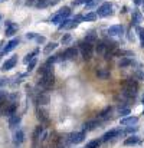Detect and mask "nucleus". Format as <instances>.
<instances>
[{"label": "nucleus", "mask_w": 144, "mask_h": 148, "mask_svg": "<svg viewBox=\"0 0 144 148\" xmlns=\"http://www.w3.org/2000/svg\"><path fill=\"white\" fill-rule=\"evenodd\" d=\"M36 65H38V59H33L32 62H29L28 63V72H32L36 68Z\"/></svg>", "instance_id": "4c0bfd02"}, {"label": "nucleus", "mask_w": 144, "mask_h": 148, "mask_svg": "<svg viewBox=\"0 0 144 148\" xmlns=\"http://www.w3.org/2000/svg\"><path fill=\"white\" fill-rule=\"evenodd\" d=\"M123 95L125 98H136L137 97V89H134V88H123Z\"/></svg>", "instance_id": "4be33fe9"}, {"label": "nucleus", "mask_w": 144, "mask_h": 148, "mask_svg": "<svg viewBox=\"0 0 144 148\" xmlns=\"http://www.w3.org/2000/svg\"><path fill=\"white\" fill-rule=\"evenodd\" d=\"M85 135H87V131H79V132H72L69 134V138H71V144H81L84 140H85Z\"/></svg>", "instance_id": "423d86ee"}, {"label": "nucleus", "mask_w": 144, "mask_h": 148, "mask_svg": "<svg viewBox=\"0 0 144 148\" xmlns=\"http://www.w3.org/2000/svg\"><path fill=\"white\" fill-rule=\"evenodd\" d=\"M136 32H137V35H138V38H140V42H141V45H143L144 43V29L140 27V26H136Z\"/></svg>", "instance_id": "e433bc0d"}, {"label": "nucleus", "mask_w": 144, "mask_h": 148, "mask_svg": "<svg viewBox=\"0 0 144 148\" xmlns=\"http://www.w3.org/2000/svg\"><path fill=\"white\" fill-rule=\"evenodd\" d=\"M136 131H137V127H136V125H134V127H131V125H130L124 132H127V134H133V132H136Z\"/></svg>", "instance_id": "ea45409f"}, {"label": "nucleus", "mask_w": 144, "mask_h": 148, "mask_svg": "<svg viewBox=\"0 0 144 148\" xmlns=\"http://www.w3.org/2000/svg\"><path fill=\"white\" fill-rule=\"evenodd\" d=\"M111 111H112V106H105V108L98 114V118H101V119H107V118H110Z\"/></svg>", "instance_id": "393cba45"}, {"label": "nucleus", "mask_w": 144, "mask_h": 148, "mask_svg": "<svg viewBox=\"0 0 144 148\" xmlns=\"http://www.w3.org/2000/svg\"><path fill=\"white\" fill-rule=\"evenodd\" d=\"M16 109H17V103L16 102H13V103H10L9 106H6L4 109H3V115H6V116H13L14 114H16Z\"/></svg>", "instance_id": "4468645a"}, {"label": "nucleus", "mask_w": 144, "mask_h": 148, "mask_svg": "<svg viewBox=\"0 0 144 148\" xmlns=\"http://www.w3.org/2000/svg\"><path fill=\"white\" fill-rule=\"evenodd\" d=\"M101 140H92V141H90L87 145H85V148H99V145H101Z\"/></svg>", "instance_id": "f704fd0d"}, {"label": "nucleus", "mask_w": 144, "mask_h": 148, "mask_svg": "<svg viewBox=\"0 0 144 148\" xmlns=\"http://www.w3.org/2000/svg\"><path fill=\"white\" fill-rule=\"evenodd\" d=\"M107 32L110 33V36H120V35L124 33V26L123 25H114V26H110Z\"/></svg>", "instance_id": "1a4fd4ad"}, {"label": "nucleus", "mask_w": 144, "mask_h": 148, "mask_svg": "<svg viewBox=\"0 0 144 148\" xmlns=\"http://www.w3.org/2000/svg\"><path fill=\"white\" fill-rule=\"evenodd\" d=\"M36 118L39 119V122H41V124H45V125L49 124V121H50V119H49L48 111H46V109H43L42 106H41V108H39V106L36 108Z\"/></svg>", "instance_id": "39448f33"}, {"label": "nucleus", "mask_w": 144, "mask_h": 148, "mask_svg": "<svg viewBox=\"0 0 144 148\" xmlns=\"http://www.w3.org/2000/svg\"><path fill=\"white\" fill-rule=\"evenodd\" d=\"M3 1H6V0H0V3H3Z\"/></svg>", "instance_id": "864d4df0"}, {"label": "nucleus", "mask_w": 144, "mask_h": 148, "mask_svg": "<svg viewBox=\"0 0 144 148\" xmlns=\"http://www.w3.org/2000/svg\"><path fill=\"white\" fill-rule=\"evenodd\" d=\"M53 65H50V63H43L41 68H39V75H45V73H48V72H52L53 71V68H52Z\"/></svg>", "instance_id": "cd10ccee"}, {"label": "nucleus", "mask_w": 144, "mask_h": 148, "mask_svg": "<svg viewBox=\"0 0 144 148\" xmlns=\"http://www.w3.org/2000/svg\"><path fill=\"white\" fill-rule=\"evenodd\" d=\"M144 0H134V3H136V6H141L143 4Z\"/></svg>", "instance_id": "a18cd8bd"}, {"label": "nucleus", "mask_w": 144, "mask_h": 148, "mask_svg": "<svg viewBox=\"0 0 144 148\" xmlns=\"http://www.w3.org/2000/svg\"><path fill=\"white\" fill-rule=\"evenodd\" d=\"M123 88H134V89H138V82H137L134 78H128V79L123 81Z\"/></svg>", "instance_id": "dca6fc26"}, {"label": "nucleus", "mask_w": 144, "mask_h": 148, "mask_svg": "<svg viewBox=\"0 0 144 148\" xmlns=\"http://www.w3.org/2000/svg\"><path fill=\"white\" fill-rule=\"evenodd\" d=\"M69 42H72V36H71L69 33H66V35H63V36L61 38V43H62V45H68Z\"/></svg>", "instance_id": "c9c22d12"}, {"label": "nucleus", "mask_w": 144, "mask_h": 148, "mask_svg": "<svg viewBox=\"0 0 144 148\" xmlns=\"http://www.w3.org/2000/svg\"><path fill=\"white\" fill-rule=\"evenodd\" d=\"M143 105H144V98H143Z\"/></svg>", "instance_id": "6e6d98bb"}, {"label": "nucleus", "mask_w": 144, "mask_h": 148, "mask_svg": "<svg viewBox=\"0 0 144 148\" xmlns=\"http://www.w3.org/2000/svg\"><path fill=\"white\" fill-rule=\"evenodd\" d=\"M78 48H79V52H81V56L84 60H90L92 58V53H94V45L91 43H87L85 40H81L78 43Z\"/></svg>", "instance_id": "f03ea898"}, {"label": "nucleus", "mask_w": 144, "mask_h": 148, "mask_svg": "<svg viewBox=\"0 0 144 148\" xmlns=\"http://www.w3.org/2000/svg\"><path fill=\"white\" fill-rule=\"evenodd\" d=\"M20 119H22V116H20V115H17V114H14L13 116H10V118H9V127H10V128H14L16 125H19V124H20Z\"/></svg>", "instance_id": "5701e85b"}, {"label": "nucleus", "mask_w": 144, "mask_h": 148, "mask_svg": "<svg viewBox=\"0 0 144 148\" xmlns=\"http://www.w3.org/2000/svg\"><path fill=\"white\" fill-rule=\"evenodd\" d=\"M96 78L98 79H101V81H107V79H110V76H111V72L108 71V69H105V68H101V69H98L95 72Z\"/></svg>", "instance_id": "ddd939ff"}, {"label": "nucleus", "mask_w": 144, "mask_h": 148, "mask_svg": "<svg viewBox=\"0 0 144 148\" xmlns=\"http://www.w3.org/2000/svg\"><path fill=\"white\" fill-rule=\"evenodd\" d=\"M99 125V122H98V119H91V121H87L85 122V125H84V131H94L96 127Z\"/></svg>", "instance_id": "f3484780"}, {"label": "nucleus", "mask_w": 144, "mask_h": 148, "mask_svg": "<svg viewBox=\"0 0 144 148\" xmlns=\"http://www.w3.org/2000/svg\"><path fill=\"white\" fill-rule=\"evenodd\" d=\"M95 52L96 55H104L105 52H107V46H105V43L104 42H96L95 43Z\"/></svg>", "instance_id": "c756f323"}, {"label": "nucleus", "mask_w": 144, "mask_h": 148, "mask_svg": "<svg viewBox=\"0 0 144 148\" xmlns=\"http://www.w3.org/2000/svg\"><path fill=\"white\" fill-rule=\"evenodd\" d=\"M96 13L95 12H88L85 16H84V22H94V20H96Z\"/></svg>", "instance_id": "473e14b6"}, {"label": "nucleus", "mask_w": 144, "mask_h": 148, "mask_svg": "<svg viewBox=\"0 0 144 148\" xmlns=\"http://www.w3.org/2000/svg\"><path fill=\"white\" fill-rule=\"evenodd\" d=\"M140 143H141L140 137H137V135H131V137H128V138L124 141V145H125V147H130V145H136V144H140Z\"/></svg>", "instance_id": "a211bd4d"}, {"label": "nucleus", "mask_w": 144, "mask_h": 148, "mask_svg": "<svg viewBox=\"0 0 144 148\" xmlns=\"http://www.w3.org/2000/svg\"><path fill=\"white\" fill-rule=\"evenodd\" d=\"M58 46H59V45H58L56 42H50V43H48V45L45 46V49H43V53H45V55H50V53H52L53 50L56 49Z\"/></svg>", "instance_id": "c85d7f7f"}, {"label": "nucleus", "mask_w": 144, "mask_h": 148, "mask_svg": "<svg viewBox=\"0 0 144 148\" xmlns=\"http://www.w3.org/2000/svg\"><path fill=\"white\" fill-rule=\"evenodd\" d=\"M137 122H138V118L137 116H127V118H123L121 119V125H127V127L136 125Z\"/></svg>", "instance_id": "412c9836"}, {"label": "nucleus", "mask_w": 144, "mask_h": 148, "mask_svg": "<svg viewBox=\"0 0 144 148\" xmlns=\"http://www.w3.org/2000/svg\"><path fill=\"white\" fill-rule=\"evenodd\" d=\"M16 63H17V56H12L10 59L4 60V63L1 65V71H3V72H7V71L13 69V68L16 66Z\"/></svg>", "instance_id": "6e6552de"}, {"label": "nucleus", "mask_w": 144, "mask_h": 148, "mask_svg": "<svg viewBox=\"0 0 144 148\" xmlns=\"http://www.w3.org/2000/svg\"><path fill=\"white\" fill-rule=\"evenodd\" d=\"M1 115H3V111H1V108H0V116H1Z\"/></svg>", "instance_id": "de8ad7c7"}, {"label": "nucleus", "mask_w": 144, "mask_h": 148, "mask_svg": "<svg viewBox=\"0 0 144 148\" xmlns=\"http://www.w3.org/2000/svg\"><path fill=\"white\" fill-rule=\"evenodd\" d=\"M69 16H71V7L63 6L58 13H55V14L50 17V23H53V25H59L61 22H63V20L68 19Z\"/></svg>", "instance_id": "f257e3e1"}, {"label": "nucleus", "mask_w": 144, "mask_h": 148, "mask_svg": "<svg viewBox=\"0 0 144 148\" xmlns=\"http://www.w3.org/2000/svg\"><path fill=\"white\" fill-rule=\"evenodd\" d=\"M71 23H72V19H65L63 22H61L59 25H58V29H69V26H71Z\"/></svg>", "instance_id": "72a5a7b5"}, {"label": "nucleus", "mask_w": 144, "mask_h": 148, "mask_svg": "<svg viewBox=\"0 0 144 148\" xmlns=\"http://www.w3.org/2000/svg\"><path fill=\"white\" fill-rule=\"evenodd\" d=\"M17 30H19V26H17L16 23H12V26L6 27V33H4V35H6L7 38H12V36H13Z\"/></svg>", "instance_id": "b1692460"}, {"label": "nucleus", "mask_w": 144, "mask_h": 148, "mask_svg": "<svg viewBox=\"0 0 144 148\" xmlns=\"http://www.w3.org/2000/svg\"><path fill=\"white\" fill-rule=\"evenodd\" d=\"M1 98H3V95H1V94H0V101H1Z\"/></svg>", "instance_id": "603ef678"}, {"label": "nucleus", "mask_w": 144, "mask_h": 148, "mask_svg": "<svg viewBox=\"0 0 144 148\" xmlns=\"http://www.w3.org/2000/svg\"><path fill=\"white\" fill-rule=\"evenodd\" d=\"M141 48H144V43H143V45H141Z\"/></svg>", "instance_id": "5fc2aeb1"}, {"label": "nucleus", "mask_w": 144, "mask_h": 148, "mask_svg": "<svg viewBox=\"0 0 144 148\" xmlns=\"http://www.w3.org/2000/svg\"><path fill=\"white\" fill-rule=\"evenodd\" d=\"M17 45H19V39L17 38H14V39H12L4 48H3V50L0 52V58L1 56H4V55H7L9 52H12V50L14 49V48H17Z\"/></svg>", "instance_id": "0eeeda50"}, {"label": "nucleus", "mask_w": 144, "mask_h": 148, "mask_svg": "<svg viewBox=\"0 0 144 148\" xmlns=\"http://www.w3.org/2000/svg\"><path fill=\"white\" fill-rule=\"evenodd\" d=\"M7 84H9V78H3V76H0V88L4 86V85H7Z\"/></svg>", "instance_id": "a19ab883"}, {"label": "nucleus", "mask_w": 144, "mask_h": 148, "mask_svg": "<svg viewBox=\"0 0 144 148\" xmlns=\"http://www.w3.org/2000/svg\"><path fill=\"white\" fill-rule=\"evenodd\" d=\"M1 46H3V42H0V49H1Z\"/></svg>", "instance_id": "09e8293b"}, {"label": "nucleus", "mask_w": 144, "mask_h": 148, "mask_svg": "<svg viewBox=\"0 0 144 148\" xmlns=\"http://www.w3.org/2000/svg\"><path fill=\"white\" fill-rule=\"evenodd\" d=\"M53 85H55V75H53V71L45 73V75H42L41 82H39V86H42L43 89H52Z\"/></svg>", "instance_id": "7ed1b4c3"}, {"label": "nucleus", "mask_w": 144, "mask_h": 148, "mask_svg": "<svg viewBox=\"0 0 144 148\" xmlns=\"http://www.w3.org/2000/svg\"><path fill=\"white\" fill-rule=\"evenodd\" d=\"M141 7H143V10H144V1H143V4H141Z\"/></svg>", "instance_id": "3c124183"}, {"label": "nucleus", "mask_w": 144, "mask_h": 148, "mask_svg": "<svg viewBox=\"0 0 144 148\" xmlns=\"http://www.w3.org/2000/svg\"><path fill=\"white\" fill-rule=\"evenodd\" d=\"M12 23H13V22H10V20H6V22H4V25H6V27H9V26H12Z\"/></svg>", "instance_id": "49530a36"}, {"label": "nucleus", "mask_w": 144, "mask_h": 148, "mask_svg": "<svg viewBox=\"0 0 144 148\" xmlns=\"http://www.w3.org/2000/svg\"><path fill=\"white\" fill-rule=\"evenodd\" d=\"M120 134H121V130H110V131H107V132L102 135V140H101V141L107 143V141L112 140L114 137H117V135H120Z\"/></svg>", "instance_id": "f8f14e48"}, {"label": "nucleus", "mask_w": 144, "mask_h": 148, "mask_svg": "<svg viewBox=\"0 0 144 148\" xmlns=\"http://www.w3.org/2000/svg\"><path fill=\"white\" fill-rule=\"evenodd\" d=\"M23 141H25V132H23L22 130L16 131V132H14V137H13V144H14L16 147H19Z\"/></svg>", "instance_id": "2eb2a0df"}, {"label": "nucleus", "mask_w": 144, "mask_h": 148, "mask_svg": "<svg viewBox=\"0 0 144 148\" xmlns=\"http://www.w3.org/2000/svg\"><path fill=\"white\" fill-rule=\"evenodd\" d=\"M131 63H133V60L130 58H123L118 62V68H128V66H131Z\"/></svg>", "instance_id": "7c9ffc66"}, {"label": "nucleus", "mask_w": 144, "mask_h": 148, "mask_svg": "<svg viewBox=\"0 0 144 148\" xmlns=\"http://www.w3.org/2000/svg\"><path fill=\"white\" fill-rule=\"evenodd\" d=\"M87 1H88V0H74L72 4H74V6H79V4H84V3H87Z\"/></svg>", "instance_id": "c03bdc74"}, {"label": "nucleus", "mask_w": 144, "mask_h": 148, "mask_svg": "<svg viewBox=\"0 0 144 148\" xmlns=\"http://www.w3.org/2000/svg\"><path fill=\"white\" fill-rule=\"evenodd\" d=\"M36 42L42 45V43H45V42H46V39H45V36H39V35H38V36H36Z\"/></svg>", "instance_id": "37998d69"}, {"label": "nucleus", "mask_w": 144, "mask_h": 148, "mask_svg": "<svg viewBox=\"0 0 144 148\" xmlns=\"http://www.w3.org/2000/svg\"><path fill=\"white\" fill-rule=\"evenodd\" d=\"M130 114V108H120V115L121 116H127Z\"/></svg>", "instance_id": "58836bf2"}, {"label": "nucleus", "mask_w": 144, "mask_h": 148, "mask_svg": "<svg viewBox=\"0 0 144 148\" xmlns=\"http://www.w3.org/2000/svg\"><path fill=\"white\" fill-rule=\"evenodd\" d=\"M38 53H39V49H35V50H32L30 53H28V55H26V56L23 58V63H26V65H28L29 62H32V60L35 59V56H36Z\"/></svg>", "instance_id": "a878e982"}, {"label": "nucleus", "mask_w": 144, "mask_h": 148, "mask_svg": "<svg viewBox=\"0 0 144 148\" xmlns=\"http://www.w3.org/2000/svg\"><path fill=\"white\" fill-rule=\"evenodd\" d=\"M36 33L35 32H29V33H26V39H36Z\"/></svg>", "instance_id": "79ce46f5"}, {"label": "nucleus", "mask_w": 144, "mask_h": 148, "mask_svg": "<svg viewBox=\"0 0 144 148\" xmlns=\"http://www.w3.org/2000/svg\"><path fill=\"white\" fill-rule=\"evenodd\" d=\"M49 101H50V97H49L48 94H39L36 97V103L38 105H48Z\"/></svg>", "instance_id": "6ab92c4d"}, {"label": "nucleus", "mask_w": 144, "mask_h": 148, "mask_svg": "<svg viewBox=\"0 0 144 148\" xmlns=\"http://www.w3.org/2000/svg\"><path fill=\"white\" fill-rule=\"evenodd\" d=\"M35 6H36L38 9H45V7L50 6V0H36Z\"/></svg>", "instance_id": "2f4dec72"}, {"label": "nucleus", "mask_w": 144, "mask_h": 148, "mask_svg": "<svg viewBox=\"0 0 144 148\" xmlns=\"http://www.w3.org/2000/svg\"><path fill=\"white\" fill-rule=\"evenodd\" d=\"M42 134H43V125H38V127L35 128V131H33V135H32L33 141H38Z\"/></svg>", "instance_id": "bb28decb"}, {"label": "nucleus", "mask_w": 144, "mask_h": 148, "mask_svg": "<svg viewBox=\"0 0 144 148\" xmlns=\"http://www.w3.org/2000/svg\"><path fill=\"white\" fill-rule=\"evenodd\" d=\"M76 55H78V48H75V46H71V48L65 49V52H63V58H65V60L75 59Z\"/></svg>", "instance_id": "9d476101"}, {"label": "nucleus", "mask_w": 144, "mask_h": 148, "mask_svg": "<svg viewBox=\"0 0 144 148\" xmlns=\"http://www.w3.org/2000/svg\"><path fill=\"white\" fill-rule=\"evenodd\" d=\"M84 40L87 42V43H91V45H95L96 42H98V39H96V35L94 33V30H90L87 35H85V38H84Z\"/></svg>", "instance_id": "aec40b11"}, {"label": "nucleus", "mask_w": 144, "mask_h": 148, "mask_svg": "<svg viewBox=\"0 0 144 148\" xmlns=\"http://www.w3.org/2000/svg\"><path fill=\"white\" fill-rule=\"evenodd\" d=\"M141 22H143V13L140 10H134L133 16H131V25L133 26H138Z\"/></svg>", "instance_id": "9b49d317"}, {"label": "nucleus", "mask_w": 144, "mask_h": 148, "mask_svg": "<svg viewBox=\"0 0 144 148\" xmlns=\"http://www.w3.org/2000/svg\"><path fill=\"white\" fill-rule=\"evenodd\" d=\"M1 20H3V16H1V14H0V22H1Z\"/></svg>", "instance_id": "8fccbe9b"}, {"label": "nucleus", "mask_w": 144, "mask_h": 148, "mask_svg": "<svg viewBox=\"0 0 144 148\" xmlns=\"http://www.w3.org/2000/svg\"><path fill=\"white\" fill-rule=\"evenodd\" d=\"M95 13L98 17H107V16L112 14V4H111L110 1H104L102 4L98 6Z\"/></svg>", "instance_id": "20e7f679"}]
</instances>
